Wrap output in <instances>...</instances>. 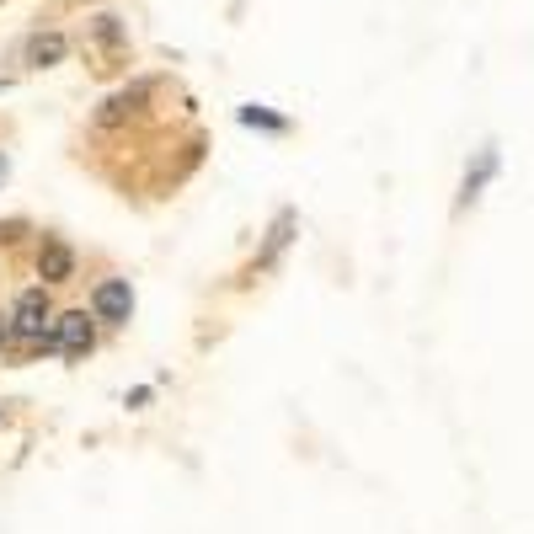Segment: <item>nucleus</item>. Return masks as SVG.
I'll return each mask as SVG.
<instances>
[{
	"instance_id": "0eeeda50",
	"label": "nucleus",
	"mask_w": 534,
	"mask_h": 534,
	"mask_svg": "<svg viewBox=\"0 0 534 534\" xmlns=\"http://www.w3.org/2000/svg\"><path fill=\"white\" fill-rule=\"evenodd\" d=\"M289 235H294V209H284V214L273 219V235H267V246H262V262H273L278 251L289 246Z\"/></svg>"
},
{
	"instance_id": "f257e3e1",
	"label": "nucleus",
	"mask_w": 534,
	"mask_h": 534,
	"mask_svg": "<svg viewBox=\"0 0 534 534\" xmlns=\"http://www.w3.org/2000/svg\"><path fill=\"white\" fill-rule=\"evenodd\" d=\"M11 321H17V337H22V342H43V337L54 332L49 294H43V289H22L17 305H11Z\"/></svg>"
},
{
	"instance_id": "6e6552de",
	"label": "nucleus",
	"mask_w": 534,
	"mask_h": 534,
	"mask_svg": "<svg viewBox=\"0 0 534 534\" xmlns=\"http://www.w3.org/2000/svg\"><path fill=\"white\" fill-rule=\"evenodd\" d=\"M492 166H497V155L486 150V155H481V166H476V177H465V198H476V187H481L486 177H492Z\"/></svg>"
},
{
	"instance_id": "423d86ee",
	"label": "nucleus",
	"mask_w": 534,
	"mask_h": 534,
	"mask_svg": "<svg viewBox=\"0 0 534 534\" xmlns=\"http://www.w3.org/2000/svg\"><path fill=\"white\" fill-rule=\"evenodd\" d=\"M145 97H150V86H145V81L129 86V91H118V97H107V107H102V123H118L123 113H134V107L145 102Z\"/></svg>"
},
{
	"instance_id": "f03ea898",
	"label": "nucleus",
	"mask_w": 534,
	"mask_h": 534,
	"mask_svg": "<svg viewBox=\"0 0 534 534\" xmlns=\"http://www.w3.org/2000/svg\"><path fill=\"white\" fill-rule=\"evenodd\" d=\"M91 316L107 321V326H123L134 316V289H129V278H102L97 294H91Z\"/></svg>"
},
{
	"instance_id": "39448f33",
	"label": "nucleus",
	"mask_w": 534,
	"mask_h": 534,
	"mask_svg": "<svg viewBox=\"0 0 534 534\" xmlns=\"http://www.w3.org/2000/svg\"><path fill=\"white\" fill-rule=\"evenodd\" d=\"M70 54V43H65V33H38L33 43H27V65H38V70H49V65H59V59Z\"/></svg>"
},
{
	"instance_id": "20e7f679",
	"label": "nucleus",
	"mask_w": 534,
	"mask_h": 534,
	"mask_svg": "<svg viewBox=\"0 0 534 534\" xmlns=\"http://www.w3.org/2000/svg\"><path fill=\"white\" fill-rule=\"evenodd\" d=\"M70 273H75V251L59 241V235H49V241L38 246V278L43 284H65Z\"/></svg>"
},
{
	"instance_id": "7ed1b4c3",
	"label": "nucleus",
	"mask_w": 534,
	"mask_h": 534,
	"mask_svg": "<svg viewBox=\"0 0 534 534\" xmlns=\"http://www.w3.org/2000/svg\"><path fill=\"white\" fill-rule=\"evenodd\" d=\"M91 348H97L91 316H86V310H65V316L54 321V353H65V358H86Z\"/></svg>"
},
{
	"instance_id": "1a4fd4ad",
	"label": "nucleus",
	"mask_w": 534,
	"mask_h": 534,
	"mask_svg": "<svg viewBox=\"0 0 534 534\" xmlns=\"http://www.w3.org/2000/svg\"><path fill=\"white\" fill-rule=\"evenodd\" d=\"M241 123H262V129H284V118L262 113V107H241Z\"/></svg>"
},
{
	"instance_id": "9d476101",
	"label": "nucleus",
	"mask_w": 534,
	"mask_h": 534,
	"mask_svg": "<svg viewBox=\"0 0 534 534\" xmlns=\"http://www.w3.org/2000/svg\"><path fill=\"white\" fill-rule=\"evenodd\" d=\"M6 171H11V166H6V155H0V182H6Z\"/></svg>"
}]
</instances>
